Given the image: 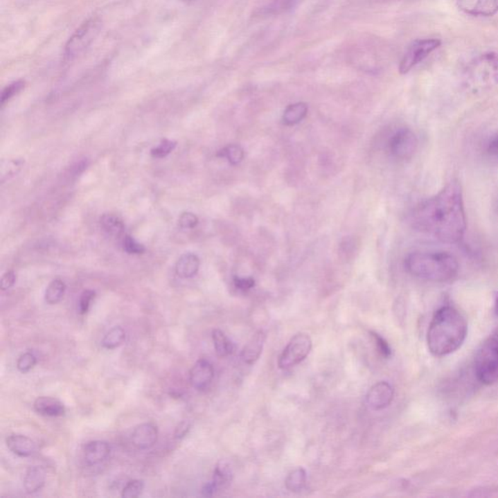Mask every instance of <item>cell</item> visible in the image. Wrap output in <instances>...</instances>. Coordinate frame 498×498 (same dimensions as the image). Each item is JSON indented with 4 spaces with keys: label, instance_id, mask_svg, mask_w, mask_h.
<instances>
[{
    "label": "cell",
    "instance_id": "4",
    "mask_svg": "<svg viewBox=\"0 0 498 498\" xmlns=\"http://www.w3.org/2000/svg\"><path fill=\"white\" fill-rule=\"evenodd\" d=\"M464 80L473 90L498 85V53H485L469 62L464 71Z\"/></svg>",
    "mask_w": 498,
    "mask_h": 498
},
{
    "label": "cell",
    "instance_id": "36",
    "mask_svg": "<svg viewBox=\"0 0 498 498\" xmlns=\"http://www.w3.org/2000/svg\"><path fill=\"white\" fill-rule=\"evenodd\" d=\"M371 334L373 338H374L375 343H376L377 348L380 353H381V355H384V357H389V356L391 355V348L389 344H387V341L384 340L382 337L380 336L379 334L374 333V332H371Z\"/></svg>",
    "mask_w": 498,
    "mask_h": 498
},
{
    "label": "cell",
    "instance_id": "29",
    "mask_svg": "<svg viewBox=\"0 0 498 498\" xmlns=\"http://www.w3.org/2000/svg\"><path fill=\"white\" fill-rule=\"evenodd\" d=\"M25 85V81L18 80L7 86L1 94V98H0L1 107H4L7 102H9L12 98L15 97L17 94L20 93L21 90H24Z\"/></svg>",
    "mask_w": 498,
    "mask_h": 498
},
{
    "label": "cell",
    "instance_id": "1",
    "mask_svg": "<svg viewBox=\"0 0 498 498\" xmlns=\"http://www.w3.org/2000/svg\"><path fill=\"white\" fill-rule=\"evenodd\" d=\"M413 229L446 244H458L466 231L463 190L459 182L447 184L436 195L425 199L411 213Z\"/></svg>",
    "mask_w": 498,
    "mask_h": 498
},
{
    "label": "cell",
    "instance_id": "33",
    "mask_svg": "<svg viewBox=\"0 0 498 498\" xmlns=\"http://www.w3.org/2000/svg\"><path fill=\"white\" fill-rule=\"evenodd\" d=\"M95 297L96 292L94 290H85L82 293L79 300V312L81 314H86L89 312Z\"/></svg>",
    "mask_w": 498,
    "mask_h": 498
},
{
    "label": "cell",
    "instance_id": "41",
    "mask_svg": "<svg viewBox=\"0 0 498 498\" xmlns=\"http://www.w3.org/2000/svg\"><path fill=\"white\" fill-rule=\"evenodd\" d=\"M495 314H497V315L498 317V293H497V296H495Z\"/></svg>",
    "mask_w": 498,
    "mask_h": 498
},
{
    "label": "cell",
    "instance_id": "6",
    "mask_svg": "<svg viewBox=\"0 0 498 498\" xmlns=\"http://www.w3.org/2000/svg\"><path fill=\"white\" fill-rule=\"evenodd\" d=\"M103 21L98 17H91L67 40L64 51V62L66 64L75 61L93 44L102 30Z\"/></svg>",
    "mask_w": 498,
    "mask_h": 498
},
{
    "label": "cell",
    "instance_id": "10",
    "mask_svg": "<svg viewBox=\"0 0 498 498\" xmlns=\"http://www.w3.org/2000/svg\"><path fill=\"white\" fill-rule=\"evenodd\" d=\"M394 398V389L387 382H379L369 389L366 395L368 406L374 411L384 410L391 405Z\"/></svg>",
    "mask_w": 498,
    "mask_h": 498
},
{
    "label": "cell",
    "instance_id": "35",
    "mask_svg": "<svg viewBox=\"0 0 498 498\" xmlns=\"http://www.w3.org/2000/svg\"><path fill=\"white\" fill-rule=\"evenodd\" d=\"M178 222H179V226L182 229L189 230L193 229L198 225L199 219L194 213H185L180 216Z\"/></svg>",
    "mask_w": 498,
    "mask_h": 498
},
{
    "label": "cell",
    "instance_id": "18",
    "mask_svg": "<svg viewBox=\"0 0 498 498\" xmlns=\"http://www.w3.org/2000/svg\"><path fill=\"white\" fill-rule=\"evenodd\" d=\"M199 264L201 262L196 254H186L178 259L175 265V272L181 278H191L198 274Z\"/></svg>",
    "mask_w": 498,
    "mask_h": 498
},
{
    "label": "cell",
    "instance_id": "34",
    "mask_svg": "<svg viewBox=\"0 0 498 498\" xmlns=\"http://www.w3.org/2000/svg\"><path fill=\"white\" fill-rule=\"evenodd\" d=\"M124 249L129 254H143L145 251L143 245L139 244L136 240L132 239L130 235H126L124 239Z\"/></svg>",
    "mask_w": 498,
    "mask_h": 498
},
{
    "label": "cell",
    "instance_id": "19",
    "mask_svg": "<svg viewBox=\"0 0 498 498\" xmlns=\"http://www.w3.org/2000/svg\"><path fill=\"white\" fill-rule=\"evenodd\" d=\"M46 475L41 466H33L26 471L24 478V487L28 493H35L44 487Z\"/></svg>",
    "mask_w": 498,
    "mask_h": 498
},
{
    "label": "cell",
    "instance_id": "7",
    "mask_svg": "<svg viewBox=\"0 0 498 498\" xmlns=\"http://www.w3.org/2000/svg\"><path fill=\"white\" fill-rule=\"evenodd\" d=\"M312 348V339L308 334H297L291 339L278 358V367L286 370L300 364L310 355Z\"/></svg>",
    "mask_w": 498,
    "mask_h": 498
},
{
    "label": "cell",
    "instance_id": "8",
    "mask_svg": "<svg viewBox=\"0 0 498 498\" xmlns=\"http://www.w3.org/2000/svg\"><path fill=\"white\" fill-rule=\"evenodd\" d=\"M440 45H441V40L436 39V38L413 41L407 49L405 54L403 55L400 64H399L400 74H407L412 71L413 67L420 64L423 60L427 59Z\"/></svg>",
    "mask_w": 498,
    "mask_h": 498
},
{
    "label": "cell",
    "instance_id": "26",
    "mask_svg": "<svg viewBox=\"0 0 498 498\" xmlns=\"http://www.w3.org/2000/svg\"><path fill=\"white\" fill-rule=\"evenodd\" d=\"M125 340H126V332L122 327L115 326L103 337L102 345L107 350H114L121 346Z\"/></svg>",
    "mask_w": 498,
    "mask_h": 498
},
{
    "label": "cell",
    "instance_id": "12",
    "mask_svg": "<svg viewBox=\"0 0 498 498\" xmlns=\"http://www.w3.org/2000/svg\"><path fill=\"white\" fill-rule=\"evenodd\" d=\"M459 8L468 15L490 17L498 13V0H456Z\"/></svg>",
    "mask_w": 498,
    "mask_h": 498
},
{
    "label": "cell",
    "instance_id": "5",
    "mask_svg": "<svg viewBox=\"0 0 498 498\" xmlns=\"http://www.w3.org/2000/svg\"><path fill=\"white\" fill-rule=\"evenodd\" d=\"M474 373L478 381L492 386L498 382V327L486 339L476 353Z\"/></svg>",
    "mask_w": 498,
    "mask_h": 498
},
{
    "label": "cell",
    "instance_id": "24",
    "mask_svg": "<svg viewBox=\"0 0 498 498\" xmlns=\"http://www.w3.org/2000/svg\"><path fill=\"white\" fill-rule=\"evenodd\" d=\"M100 224L103 229L112 237H120L124 233V223L114 214H105L100 219Z\"/></svg>",
    "mask_w": 498,
    "mask_h": 498
},
{
    "label": "cell",
    "instance_id": "14",
    "mask_svg": "<svg viewBox=\"0 0 498 498\" xmlns=\"http://www.w3.org/2000/svg\"><path fill=\"white\" fill-rule=\"evenodd\" d=\"M265 341H266V334L263 330L257 331L249 343L244 346L242 351V359L245 364L252 365L259 359L263 351Z\"/></svg>",
    "mask_w": 498,
    "mask_h": 498
},
{
    "label": "cell",
    "instance_id": "2",
    "mask_svg": "<svg viewBox=\"0 0 498 498\" xmlns=\"http://www.w3.org/2000/svg\"><path fill=\"white\" fill-rule=\"evenodd\" d=\"M468 333L464 315L452 305H443L435 312L428 327V350L436 357L452 355L463 345Z\"/></svg>",
    "mask_w": 498,
    "mask_h": 498
},
{
    "label": "cell",
    "instance_id": "15",
    "mask_svg": "<svg viewBox=\"0 0 498 498\" xmlns=\"http://www.w3.org/2000/svg\"><path fill=\"white\" fill-rule=\"evenodd\" d=\"M35 412L44 417L57 418L66 413V408L61 401L48 396H40L33 403Z\"/></svg>",
    "mask_w": 498,
    "mask_h": 498
},
{
    "label": "cell",
    "instance_id": "42",
    "mask_svg": "<svg viewBox=\"0 0 498 498\" xmlns=\"http://www.w3.org/2000/svg\"><path fill=\"white\" fill-rule=\"evenodd\" d=\"M184 1H193V0H184Z\"/></svg>",
    "mask_w": 498,
    "mask_h": 498
},
{
    "label": "cell",
    "instance_id": "38",
    "mask_svg": "<svg viewBox=\"0 0 498 498\" xmlns=\"http://www.w3.org/2000/svg\"><path fill=\"white\" fill-rule=\"evenodd\" d=\"M16 274L13 271H8L2 276L0 281V287L2 290H8L13 287L16 283Z\"/></svg>",
    "mask_w": 498,
    "mask_h": 498
},
{
    "label": "cell",
    "instance_id": "17",
    "mask_svg": "<svg viewBox=\"0 0 498 498\" xmlns=\"http://www.w3.org/2000/svg\"><path fill=\"white\" fill-rule=\"evenodd\" d=\"M7 447L20 458H28L35 454L36 445L30 438L21 434H11L6 439Z\"/></svg>",
    "mask_w": 498,
    "mask_h": 498
},
{
    "label": "cell",
    "instance_id": "27",
    "mask_svg": "<svg viewBox=\"0 0 498 498\" xmlns=\"http://www.w3.org/2000/svg\"><path fill=\"white\" fill-rule=\"evenodd\" d=\"M218 157L227 159L231 165H239L244 158V149L238 144H231L219 151Z\"/></svg>",
    "mask_w": 498,
    "mask_h": 498
},
{
    "label": "cell",
    "instance_id": "11",
    "mask_svg": "<svg viewBox=\"0 0 498 498\" xmlns=\"http://www.w3.org/2000/svg\"><path fill=\"white\" fill-rule=\"evenodd\" d=\"M214 377L213 364L206 359H199L195 363L190 371V382L197 391H204L211 386Z\"/></svg>",
    "mask_w": 498,
    "mask_h": 498
},
{
    "label": "cell",
    "instance_id": "37",
    "mask_svg": "<svg viewBox=\"0 0 498 498\" xmlns=\"http://www.w3.org/2000/svg\"><path fill=\"white\" fill-rule=\"evenodd\" d=\"M487 153L490 161L498 166V132L488 141Z\"/></svg>",
    "mask_w": 498,
    "mask_h": 498
},
{
    "label": "cell",
    "instance_id": "13",
    "mask_svg": "<svg viewBox=\"0 0 498 498\" xmlns=\"http://www.w3.org/2000/svg\"><path fill=\"white\" fill-rule=\"evenodd\" d=\"M158 439V428L150 423H141L132 433V442L139 450H148L154 446Z\"/></svg>",
    "mask_w": 498,
    "mask_h": 498
},
{
    "label": "cell",
    "instance_id": "30",
    "mask_svg": "<svg viewBox=\"0 0 498 498\" xmlns=\"http://www.w3.org/2000/svg\"><path fill=\"white\" fill-rule=\"evenodd\" d=\"M144 490V482L143 480H132L123 488L122 497L136 498L143 493Z\"/></svg>",
    "mask_w": 498,
    "mask_h": 498
},
{
    "label": "cell",
    "instance_id": "31",
    "mask_svg": "<svg viewBox=\"0 0 498 498\" xmlns=\"http://www.w3.org/2000/svg\"><path fill=\"white\" fill-rule=\"evenodd\" d=\"M36 362H37V359L33 353H26L18 358L17 368L21 373H28L35 366Z\"/></svg>",
    "mask_w": 498,
    "mask_h": 498
},
{
    "label": "cell",
    "instance_id": "16",
    "mask_svg": "<svg viewBox=\"0 0 498 498\" xmlns=\"http://www.w3.org/2000/svg\"><path fill=\"white\" fill-rule=\"evenodd\" d=\"M110 446L107 442H89L84 449V459L87 465H97L102 463L109 456Z\"/></svg>",
    "mask_w": 498,
    "mask_h": 498
},
{
    "label": "cell",
    "instance_id": "25",
    "mask_svg": "<svg viewBox=\"0 0 498 498\" xmlns=\"http://www.w3.org/2000/svg\"><path fill=\"white\" fill-rule=\"evenodd\" d=\"M66 283L62 280H54L48 285L46 291H45V301L47 304L56 305L61 302L64 298V292H66Z\"/></svg>",
    "mask_w": 498,
    "mask_h": 498
},
{
    "label": "cell",
    "instance_id": "21",
    "mask_svg": "<svg viewBox=\"0 0 498 498\" xmlns=\"http://www.w3.org/2000/svg\"><path fill=\"white\" fill-rule=\"evenodd\" d=\"M308 114V105L305 103H296L288 105L283 112V121L286 126H293L305 119Z\"/></svg>",
    "mask_w": 498,
    "mask_h": 498
},
{
    "label": "cell",
    "instance_id": "32",
    "mask_svg": "<svg viewBox=\"0 0 498 498\" xmlns=\"http://www.w3.org/2000/svg\"><path fill=\"white\" fill-rule=\"evenodd\" d=\"M175 148H177V143L166 139L157 148L152 149L151 154L154 158H165L168 154L172 153Z\"/></svg>",
    "mask_w": 498,
    "mask_h": 498
},
{
    "label": "cell",
    "instance_id": "28",
    "mask_svg": "<svg viewBox=\"0 0 498 498\" xmlns=\"http://www.w3.org/2000/svg\"><path fill=\"white\" fill-rule=\"evenodd\" d=\"M24 162L23 160H10L7 162L2 163L1 170H0V177H1V182L6 181L7 179H10L11 177H15L17 173L20 172L21 168H23Z\"/></svg>",
    "mask_w": 498,
    "mask_h": 498
},
{
    "label": "cell",
    "instance_id": "22",
    "mask_svg": "<svg viewBox=\"0 0 498 498\" xmlns=\"http://www.w3.org/2000/svg\"><path fill=\"white\" fill-rule=\"evenodd\" d=\"M213 341L216 355L219 357H227L232 355L234 350V345L223 331L215 329L213 331Z\"/></svg>",
    "mask_w": 498,
    "mask_h": 498
},
{
    "label": "cell",
    "instance_id": "3",
    "mask_svg": "<svg viewBox=\"0 0 498 498\" xmlns=\"http://www.w3.org/2000/svg\"><path fill=\"white\" fill-rule=\"evenodd\" d=\"M405 268L410 275L432 283H447L459 271L458 259L446 251H415L406 257Z\"/></svg>",
    "mask_w": 498,
    "mask_h": 498
},
{
    "label": "cell",
    "instance_id": "9",
    "mask_svg": "<svg viewBox=\"0 0 498 498\" xmlns=\"http://www.w3.org/2000/svg\"><path fill=\"white\" fill-rule=\"evenodd\" d=\"M418 144L415 132L408 127H402L394 132L389 139V152L397 160H410L417 152Z\"/></svg>",
    "mask_w": 498,
    "mask_h": 498
},
{
    "label": "cell",
    "instance_id": "23",
    "mask_svg": "<svg viewBox=\"0 0 498 498\" xmlns=\"http://www.w3.org/2000/svg\"><path fill=\"white\" fill-rule=\"evenodd\" d=\"M307 483V473L304 468H297L291 471L285 479V487L292 492H300L304 490Z\"/></svg>",
    "mask_w": 498,
    "mask_h": 498
},
{
    "label": "cell",
    "instance_id": "20",
    "mask_svg": "<svg viewBox=\"0 0 498 498\" xmlns=\"http://www.w3.org/2000/svg\"><path fill=\"white\" fill-rule=\"evenodd\" d=\"M233 480L232 468L227 461H221L216 464L214 468L213 478L211 483H213L216 488V492L219 490H224L229 487Z\"/></svg>",
    "mask_w": 498,
    "mask_h": 498
},
{
    "label": "cell",
    "instance_id": "40",
    "mask_svg": "<svg viewBox=\"0 0 498 498\" xmlns=\"http://www.w3.org/2000/svg\"><path fill=\"white\" fill-rule=\"evenodd\" d=\"M190 428H191L190 423L187 422V420H184V422L180 423L177 428H175V437L177 438V439H182V438H184L188 434Z\"/></svg>",
    "mask_w": 498,
    "mask_h": 498
},
{
    "label": "cell",
    "instance_id": "39",
    "mask_svg": "<svg viewBox=\"0 0 498 498\" xmlns=\"http://www.w3.org/2000/svg\"><path fill=\"white\" fill-rule=\"evenodd\" d=\"M234 285L239 290L249 291L254 287L255 281L252 278H239L235 276Z\"/></svg>",
    "mask_w": 498,
    "mask_h": 498
}]
</instances>
